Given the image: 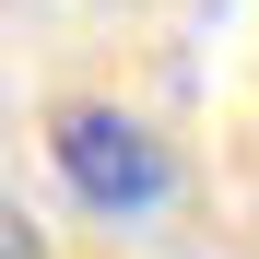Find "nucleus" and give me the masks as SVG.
Wrapping results in <instances>:
<instances>
[{
    "instance_id": "f257e3e1",
    "label": "nucleus",
    "mask_w": 259,
    "mask_h": 259,
    "mask_svg": "<svg viewBox=\"0 0 259 259\" xmlns=\"http://www.w3.org/2000/svg\"><path fill=\"white\" fill-rule=\"evenodd\" d=\"M48 153H59V177L82 189V212H118V224L177 189L165 142H153L142 118H118V106H59V118H48Z\"/></svg>"
}]
</instances>
